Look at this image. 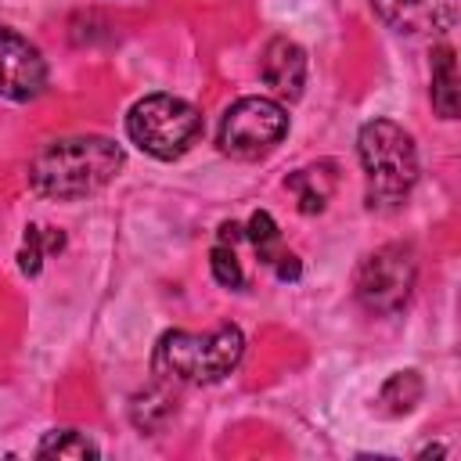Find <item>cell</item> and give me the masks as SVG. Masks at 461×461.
<instances>
[{"instance_id":"1","label":"cell","mask_w":461,"mask_h":461,"mask_svg":"<svg viewBox=\"0 0 461 461\" xmlns=\"http://www.w3.org/2000/svg\"><path fill=\"white\" fill-rule=\"evenodd\" d=\"M119 166L122 151L108 137H65L36 151L29 162V184L47 198L68 202L101 191L119 173Z\"/></svg>"},{"instance_id":"2","label":"cell","mask_w":461,"mask_h":461,"mask_svg":"<svg viewBox=\"0 0 461 461\" xmlns=\"http://www.w3.org/2000/svg\"><path fill=\"white\" fill-rule=\"evenodd\" d=\"M245 353V335L234 324H220L205 335L198 331H166L155 342L151 367L162 382L205 385L227 378Z\"/></svg>"},{"instance_id":"3","label":"cell","mask_w":461,"mask_h":461,"mask_svg":"<svg viewBox=\"0 0 461 461\" xmlns=\"http://www.w3.org/2000/svg\"><path fill=\"white\" fill-rule=\"evenodd\" d=\"M357 155L367 176L371 205H400L418 180V151L403 126L389 119H371L360 126Z\"/></svg>"},{"instance_id":"4","label":"cell","mask_w":461,"mask_h":461,"mask_svg":"<svg viewBox=\"0 0 461 461\" xmlns=\"http://www.w3.org/2000/svg\"><path fill=\"white\" fill-rule=\"evenodd\" d=\"M130 140L151 158H180L202 133V115L191 101L173 94H148L126 115Z\"/></svg>"},{"instance_id":"5","label":"cell","mask_w":461,"mask_h":461,"mask_svg":"<svg viewBox=\"0 0 461 461\" xmlns=\"http://www.w3.org/2000/svg\"><path fill=\"white\" fill-rule=\"evenodd\" d=\"M288 133V115L270 97H241L220 119V151L241 162L270 155Z\"/></svg>"},{"instance_id":"6","label":"cell","mask_w":461,"mask_h":461,"mask_svg":"<svg viewBox=\"0 0 461 461\" xmlns=\"http://www.w3.org/2000/svg\"><path fill=\"white\" fill-rule=\"evenodd\" d=\"M414 274L418 263L411 245H382L357 270V299L371 313H396L411 299Z\"/></svg>"},{"instance_id":"7","label":"cell","mask_w":461,"mask_h":461,"mask_svg":"<svg viewBox=\"0 0 461 461\" xmlns=\"http://www.w3.org/2000/svg\"><path fill=\"white\" fill-rule=\"evenodd\" d=\"M43 83H47V65L40 50L14 29L0 25V97L29 101L43 90Z\"/></svg>"},{"instance_id":"8","label":"cell","mask_w":461,"mask_h":461,"mask_svg":"<svg viewBox=\"0 0 461 461\" xmlns=\"http://www.w3.org/2000/svg\"><path fill=\"white\" fill-rule=\"evenodd\" d=\"M371 7L403 36H439L457 22V0H371Z\"/></svg>"},{"instance_id":"9","label":"cell","mask_w":461,"mask_h":461,"mask_svg":"<svg viewBox=\"0 0 461 461\" xmlns=\"http://www.w3.org/2000/svg\"><path fill=\"white\" fill-rule=\"evenodd\" d=\"M259 72L267 79V86L277 94V97H299L303 94V83H306V54L299 43L277 36L267 43L263 50V61H259Z\"/></svg>"},{"instance_id":"10","label":"cell","mask_w":461,"mask_h":461,"mask_svg":"<svg viewBox=\"0 0 461 461\" xmlns=\"http://www.w3.org/2000/svg\"><path fill=\"white\" fill-rule=\"evenodd\" d=\"M457 101H461V86H457V58L454 47H436L432 50V108L443 119L457 115Z\"/></svg>"},{"instance_id":"11","label":"cell","mask_w":461,"mask_h":461,"mask_svg":"<svg viewBox=\"0 0 461 461\" xmlns=\"http://www.w3.org/2000/svg\"><path fill=\"white\" fill-rule=\"evenodd\" d=\"M331 169H335L331 162H321V166H310V169H295V173L285 180V184L295 191L303 212H321V209H324V202H328V194H331V187H335V173H331Z\"/></svg>"},{"instance_id":"12","label":"cell","mask_w":461,"mask_h":461,"mask_svg":"<svg viewBox=\"0 0 461 461\" xmlns=\"http://www.w3.org/2000/svg\"><path fill=\"white\" fill-rule=\"evenodd\" d=\"M97 454H101L97 443L79 429H54L36 447V457H58V461H65V457L86 461V457H97Z\"/></svg>"},{"instance_id":"13","label":"cell","mask_w":461,"mask_h":461,"mask_svg":"<svg viewBox=\"0 0 461 461\" xmlns=\"http://www.w3.org/2000/svg\"><path fill=\"white\" fill-rule=\"evenodd\" d=\"M421 393H425V385H421L418 371H396V375L382 385L378 403H382L385 414H407V411H414V403L421 400Z\"/></svg>"},{"instance_id":"14","label":"cell","mask_w":461,"mask_h":461,"mask_svg":"<svg viewBox=\"0 0 461 461\" xmlns=\"http://www.w3.org/2000/svg\"><path fill=\"white\" fill-rule=\"evenodd\" d=\"M65 249V234L61 230H50V227H25V245H22V252H18V267L32 277V274H40V267H43V256L47 252H61Z\"/></svg>"},{"instance_id":"15","label":"cell","mask_w":461,"mask_h":461,"mask_svg":"<svg viewBox=\"0 0 461 461\" xmlns=\"http://www.w3.org/2000/svg\"><path fill=\"white\" fill-rule=\"evenodd\" d=\"M245 238L256 245V256L263 263H274L281 256V234H277V223H274L270 212H263V209L252 212L249 216V227H245Z\"/></svg>"},{"instance_id":"16","label":"cell","mask_w":461,"mask_h":461,"mask_svg":"<svg viewBox=\"0 0 461 461\" xmlns=\"http://www.w3.org/2000/svg\"><path fill=\"white\" fill-rule=\"evenodd\" d=\"M209 267H212V277L223 288H241L245 285V274H241V263L234 256V245H216L209 252Z\"/></svg>"},{"instance_id":"17","label":"cell","mask_w":461,"mask_h":461,"mask_svg":"<svg viewBox=\"0 0 461 461\" xmlns=\"http://www.w3.org/2000/svg\"><path fill=\"white\" fill-rule=\"evenodd\" d=\"M274 267H277V277H281V281H299V274H303V263H299L295 252H281V256L274 259Z\"/></svg>"},{"instance_id":"18","label":"cell","mask_w":461,"mask_h":461,"mask_svg":"<svg viewBox=\"0 0 461 461\" xmlns=\"http://www.w3.org/2000/svg\"><path fill=\"white\" fill-rule=\"evenodd\" d=\"M238 238H245V230H241L238 223H223V227H220V245H234Z\"/></svg>"}]
</instances>
